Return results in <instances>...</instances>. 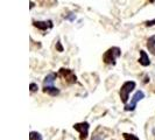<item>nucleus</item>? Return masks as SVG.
<instances>
[{"label":"nucleus","instance_id":"obj_13","mask_svg":"<svg viewBox=\"0 0 155 140\" xmlns=\"http://www.w3.org/2000/svg\"><path fill=\"white\" fill-rule=\"evenodd\" d=\"M29 89H31V92H35V91H38V89H39V85H38L36 83H31V85H29Z\"/></svg>","mask_w":155,"mask_h":140},{"label":"nucleus","instance_id":"obj_17","mask_svg":"<svg viewBox=\"0 0 155 140\" xmlns=\"http://www.w3.org/2000/svg\"><path fill=\"white\" fill-rule=\"evenodd\" d=\"M33 7H34V2H33V1H31V9Z\"/></svg>","mask_w":155,"mask_h":140},{"label":"nucleus","instance_id":"obj_8","mask_svg":"<svg viewBox=\"0 0 155 140\" xmlns=\"http://www.w3.org/2000/svg\"><path fill=\"white\" fill-rule=\"evenodd\" d=\"M56 77H57V74H54V72L47 75L43 79V86H53L54 82L56 81Z\"/></svg>","mask_w":155,"mask_h":140},{"label":"nucleus","instance_id":"obj_5","mask_svg":"<svg viewBox=\"0 0 155 140\" xmlns=\"http://www.w3.org/2000/svg\"><path fill=\"white\" fill-rule=\"evenodd\" d=\"M58 76H61L63 79H65V82H67L68 84H74V83H76V81H77V77H76L75 72H74L72 70L65 69V68L60 69Z\"/></svg>","mask_w":155,"mask_h":140},{"label":"nucleus","instance_id":"obj_2","mask_svg":"<svg viewBox=\"0 0 155 140\" xmlns=\"http://www.w3.org/2000/svg\"><path fill=\"white\" fill-rule=\"evenodd\" d=\"M135 86H137V83L134 81H127L120 88V91H119L120 99H121V102L124 103L125 105L127 104V102L130 99V93L135 89Z\"/></svg>","mask_w":155,"mask_h":140},{"label":"nucleus","instance_id":"obj_18","mask_svg":"<svg viewBox=\"0 0 155 140\" xmlns=\"http://www.w3.org/2000/svg\"><path fill=\"white\" fill-rule=\"evenodd\" d=\"M149 2H155V0H149Z\"/></svg>","mask_w":155,"mask_h":140},{"label":"nucleus","instance_id":"obj_7","mask_svg":"<svg viewBox=\"0 0 155 140\" xmlns=\"http://www.w3.org/2000/svg\"><path fill=\"white\" fill-rule=\"evenodd\" d=\"M139 63L142 67H148V65H150V60H149L147 53H146L145 50H140Z\"/></svg>","mask_w":155,"mask_h":140},{"label":"nucleus","instance_id":"obj_6","mask_svg":"<svg viewBox=\"0 0 155 140\" xmlns=\"http://www.w3.org/2000/svg\"><path fill=\"white\" fill-rule=\"evenodd\" d=\"M34 27H36L40 31H47V29H50L53 28V21L51 20H48V21H33Z\"/></svg>","mask_w":155,"mask_h":140},{"label":"nucleus","instance_id":"obj_16","mask_svg":"<svg viewBox=\"0 0 155 140\" xmlns=\"http://www.w3.org/2000/svg\"><path fill=\"white\" fill-rule=\"evenodd\" d=\"M57 49H58V52H63V48L60 42H57Z\"/></svg>","mask_w":155,"mask_h":140},{"label":"nucleus","instance_id":"obj_9","mask_svg":"<svg viewBox=\"0 0 155 140\" xmlns=\"http://www.w3.org/2000/svg\"><path fill=\"white\" fill-rule=\"evenodd\" d=\"M43 92L48 93L50 96H57L60 95V89H57L56 86H43Z\"/></svg>","mask_w":155,"mask_h":140},{"label":"nucleus","instance_id":"obj_4","mask_svg":"<svg viewBox=\"0 0 155 140\" xmlns=\"http://www.w3.org/2000/svg\"><path fill=\"white\" fill-rule=\"evenodd\" d=\"M143 98H145V92L141 91V90H138L137 92L133 95V97L131 98V102L125 105V111H134L135 108H137L138 102H140Z\"/></svg>","mask_w":155,"mask_h":140},{"label":"nucleus","instance_id":"obj_3","mask_svg":"<svg viewBox=\"0 0 155 140\" xmlns=\"http://www.w3.org/2000/svg\"><path fill=\"white\" fill-rule=\"evenodd\" d=\"M74 130H76L79 133V139L85 140L89 137V130H90V124L87 122H82V123H76L74 124Z\"/></svg>","mask_w":155,"mask_h":140},{"label":"nucleus","instance_id":"obj_1","mask_svg":"<svg viewBox=\"0 0 155 140\" xmlns=\"http://www.w3.org/2000/svg\"><path fill=\"white\" fill-rule=\"evenodd\" d=\"M121 56V49L119 47H111L109 48L104 55H103V61L105 64H110V65H114L118 57Z\"/></svg>","mask_w":155,"mask_h":140},{"label":"nucleus","instance_id":"obj_11","mask_svg":"<svg viewBox=\"0 0 155 140\" xmlns=\"http://www.w3.org/2000/svg\"><path fill=\"white\" fill-rule=\"evenodd\" d=\"M29 140H43L42 135L36 131H31L29 133Z\"/></svg>","mask_w":155,"mask_h":140},{"label":"nucleus","instance_id":"obj_14","mask_svg":"<svg viewBox=\"0 0 155 140\" xmlns=\"http://www.w3.org/2000/svg\"><path fill=\"white\" fill-rule=\"evenodd\" d=\"M146 26H148V27H150V26H154L155 25V19H153V20H149V21H146Z\"/></svg>","mask_w":155,"mask_h":140},{"label":"nucleus","instance_id":"obj_15","mask_svg":"<svg viewBox=\"0 0 155 140\" xmlns=\"http://www.w3.org/2000/svg\"><path fill=\"white\" fill-rule=\"evenodd\" d=\"M91 140H104V138H103L101 135H98V134H97V135H93L92 138H91Z\"/></svg>","mask_w":155,"mask_h":140},{"label":"nucleus","instance_id":"obj_10","mask_svg":"<svg viewBox=\"0 0 155 140\" xmlns=\"http://www.w3.org/2000/svg\"><path fill=\"white\" fill-rule=\"evenodd\" d=\"M147 48L148 50H149V53L155 56V35L154 36H150L147 40Z\"/></svg>","mask_w":155,"mask_h":140},{"label":"nucleus","instance_id":"obj_12","mask_svg":"<svg viewBox=\"0 0 155 140\" xmlns=\"http://www.w3.org/2000/svg\"><path fill=\"white\" fill-rule=\"evenodd\" d=\"M123 137L125 140H140L135 134H132V133H123Z\"/></svg>","mask_w":155,"mask_h":140}]
</instances>
